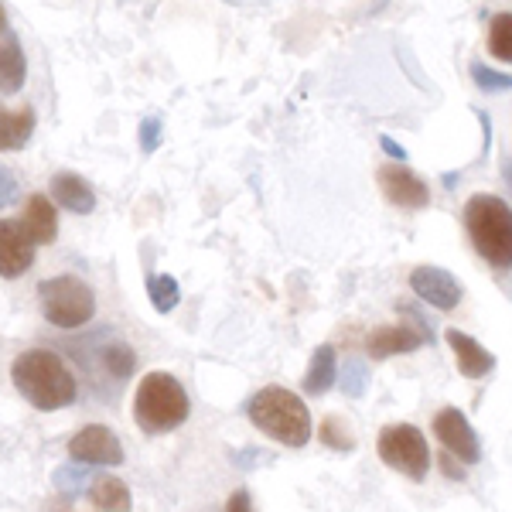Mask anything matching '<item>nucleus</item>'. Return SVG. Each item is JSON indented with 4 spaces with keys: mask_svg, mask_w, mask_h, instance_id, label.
<instances>
[{
    "mask_svg": "<svg viewBox=\"0 0 512 512\" xmlns=\"http://www.w3.org/2000/svg\"><path fill=\"white\" fill-rule=\"evenodd\" d=\"M321 441H325L328 448H335V451H352V448H355L352 431H349V427H345L338 417L321 420Z\"/></svg>",
    "mask_w": 512,
    "mask_h": 512,
    "instance_id": "obj_24",
    "label": "nucleus"
},
{
    "mask_svg": "<svg viewBox=\"0 0 512 512\" xmlns=\"http://www.w3.org/2000/svg\"><path fill=\"white\" fill-rule=\"evenodd\" d=\"M28 76V65H24L21 41L14 35H7V41L0 45V89L4 93H18Z\"/></svg>",
    "mask_w": 512,
    "mask_h": 512,
    "instance_id": "obj_19",
    "label": "nucleus"
},
{
    "mask_svg": "<svg viewBox=\"0 0 512 512\" xmlns=\"http://www.w3.org/2000/svg\"><path fill=\"white\" fill-rule=\"evenodd\" d=\"M502 178H506L509 185H512V158H509L506 164H502Z\"/></svg>",
    "mask_w": 512,
    "mask_h": 512,
    "instance_id": "obj_32",
    "label": "nucleus"
},
{
    "mask_svg": "<svg viewBox=\"0 0 512 512\" xmlns=\"http://www.w3.org/2000/svg\"><path fill=\"white\" fill-rule=\"evenodd\" d=\"M147 297H151V304L161 311V315H168V311H175V304L181 301L178 280L168 274H151L147 277Z\"/></svg>",
    "mask_w": 512,
    "mask_h": 512,
    "instance_id": "obj_21",
    "label": "nucleus"
},
{
    "mask_svg": "<svg viewBox=\"0 0 512 512\" xmlns=\"http://www.w3.org/2000/svg\"><path fill=\"white\" fill-rule=\"evenodd\" d=\"M379 147H383V151L386 154H390V158H396V161H407V151H403V147L400 144H396V140L393 137H379Z\"/></svg>",
    "mask_w": 512,
    "mask_h": 512,
    "instance_id": "obj_30",
    "label": "nucleus"
},
{
    "mask_svg": "<svg viewBox=\"0 0 512 512\" xmlns=\"http://www.w3.org/2000/svg\"><path fill=\"white\" fill-rule=\"evenodd\" d=\"M465 229L475 250L495 270H512V209L495 195H472L465 205Z\"/></svg>",
    "mask_w": 512,
    "mask_h": 512,
    "instance_id": "obj_4",
    "label": "nucleus"
},
{
    "mask_svg": "<svg viewBox=\"0 0 512 512\" xmlns=\"http://www.w3.org/2000/svg\"><path fill=\"white\" fill-rule=\"evenodd\" d=\"M192 414L185 386L171 373H147L134 393V420L144 434H168Z\"/></svg>",
    "mask_w": 512,
    "mask_h": 512,
    "instance_id": "obj_3",
    "label": "nucleus"
},
{
    "mask_svg": "<svg viewBox=\"0 0 512 512\" xmlns=\"http://www.w3.org/2000/svg\"><path fill=\"white\" fill-rule=\"evenodd\" d=\"M35 250H38V243L24 233L21 222L0 219V277L4 280L21 277L24 270L35 263Z\"/></svg>",
    "mask_w": 512,
    "mask_h": 512,
    "instance_id": "obj_10",
    "label": "nucleus"
},
{
    "mask_svg": "<svg viewBox=\"0 0 512 512\" xmlns=\"http://www.w3.org/2000/svg\"><path fill=\"white\" fill-rule=\"evenodd\" d=\"M434 437L441 441L444 451L454 454L458 461H465V465H475V461L482 458L478 434L472 431V424H468V417L461 414V410L444 407L441 414L434 417Z\"/></svg>",
    "mask_w": 512,
    "mask_h": 512,
    "instance_id": "obj_7",
    "label": "nucleus"
},
{
    "mask_svg": "<svg viewBox=\"0 0 512 512\" xmlns=\"http://www.w3.org/2000/svg\"><path fill=\"white\" fill-rule=\"evenodd\" d=\"M441 468H444V475H448V478H458V482L465 478V468L454 465V454H448V451H444V458H441Z\"/></svg>",
    "mask_w": 512,
    "mask_h": 512,
    "instance_id": "obj_31",
    "label": "nucleus"
},
{
    "mask_svg": "<svg viewBox=\"0 0 512 512\" xmlns=\"http://www.w3.org/2000/svg\"><path fill=\"white\" fill-rule=\"evenodd\" d=\"M89 502L103 512H130L134 509V499H130V489L120 482L117 475H106L99 472L93 482H89Z\"/></svg>",
    "mask_w": 512,
    "mask_h": 512,
    "instance_id": "obj_17",
    "label": "nucleus"
},
{
    "mask_svg": "<svg viewBox=\"0 0 512 512\" xmlns=\"http://www.w3.org/2000/svg\"><path fill=\"white\" fill-rule=\"evenodd\" d=\"M335 376H338L335 349H332V345H318L315 355H311L308 373H304V393H311V396L328 393L335 386Z\"/></svg>",
    "mask_w": 512,
    "mask_h": 512,
    "instance_id": "obj_18",
    "label": "nucleus"
},
{
    "mask_svg": "<svg viewBox=\"0 0 512 512\" xmlns=\"http://www.w3.org/2000/svg\"><path fill=\"white\" fill-rule=\"evenodd\" d=\"M424 342H427V335H420L417 328H410V325H383V328H376V332H369L366 352L373 355V359H390V355L414 352Z\"/></svg>",
    "mask_w": 512,
    "mask_h": 512,
    "instance_id": "obj_13",
    "label": "nucleus"
},
{
    "mask_svg": "<svg viewBox=\"0 0 512 512\" xmlns=\"http://www.w3.org/2000/svg\"><path fill=\"white\" fill-rule=\"evenodd\" d=\"M52 198L76 216H89L96 209V192L89 188L86 178L72 175V171H62V175L52 178Z\"/></svg>",
    "mask_w": 512,
    "mask_h": 512,
    "instance_id": "obj_14",
    "label": "nucleus"
},
{
    "mask_svg": "<svg viewBox=\"0 0 512 512\" xmlns=\"http://www.w3.org/2000/svg\"><path fill=\"white\" fill-rule=\"evenodd\" d=\"M99 362H103V369L117 379V383H123V379L134 376L137 352L130 349V345H123V342H110V345H103V352H99Z\"/></svg>",
    "mask_w": 512,
    "mask_h": 512,
    "instance_id": "obj_20",
    "label": "nucleus"
},
{
    "mask_svg": "<svg viewBox=\"0 0 512 512\" xmlns=\"http://www.w3.org/2000/svg\"><path fill=\"white\" fill-rule=\"evenodd\" d=\"M226 512H253V502H250V492L239 489L233 492V499L226 502Z\"/></svg>",
    "mask_w": 512,
    "mask_h": 512,
    "instance_id": "obj_29",
    "label": "nucleus"
},
{
    "mask_svg": "<svg viewBox=\"0 0 512 512\" xmlns=\"http://www.w3.org/2000/svg\"><path fill=\"white\" fill-rule=\"evenodd\" d=\"M256 431L274 437L284 448H304L311 441V414L304 407V400L284 386H267L246 403Z\"/></svg>",
    "mask_w": 512,
    "mask_h": 512,
    "instance_id": "obj_2",
    "label": "nucleus"
},
{
    "mask_svg": "<svg viewBox=\"0 0 512 512\" xmlns=\"http://www.w3.org/2000/svg\"><path fill=\"white\" fill-rule=\"evenodd\" d=\"M0 31H7V14H4V4H0Z\"/></svg>",
    "mask_w": 512,
    "mask_h": 512,
    "instance_id": "obj_33",
    "label": "nucleus"
},
{
    "mask_svg": "<svg viewBox=\"0 0 512 512\" xmlns=\"http://www.w3.org/2000/svg\"><path fill=\"white\" fill-rule=\"evenodd\" d=\"M410 287H414V294L420 301L434 304L437 311L458 308L461 294H465L458 280H454L444 267H417L414 274H410Z\"/></svg>",
    "mask_w": 512,
    "mask_h": 512,
    "instance_id": "obj_11",
    "label": "nucleus"
},
{
    "mask_svg": "<svg viewBox=\"0 0 512 512\" xmlns=\"http://www.w3.org/2000/svg\"><path fill=\"white\" fill-rule=\"evenodd\" d=\"M31 134H35V113H31V106H21V110L4 106L0 110V151L4 154L21 151L31 140Z\"/></svg>",
    "mask_w": 512,
    "mask_h": 512,
    "instance_id": "obj_16",
    "label": "nucleus"
},
{
    "mask_svg": "<svg viewBox=\"0 0 512 512\" xmlns=\"http://www.w3.org/2000/svg\"><path fill=\"white\" fill-rule=\"evenodd\" d=\"M86 482H89V465H82V461L62 468V472H55V489L65 492V495H79L82 489H86Z\"/></svg>",
    "mask_w": 512,
    "mask_h": 512,
    "instance_id": "obj_25",
    "label": "nucleus"
},
{
    "mask_svg": "<svg viewBox=\"0 0 512 512\" xmlns=\"http://www.w3.org/2000/svg\"><path fill=\"white\" fill-rule=\"evenodd\" d=\"M472 79L478 89H485V93H509L512 89V76L489 69L485 62H472Z\"/></svg>",
    "mask_w": 512,
    "mask_h": 512,
    "instance_id": "obj_23",
    "label": "nucleus"
},
{
    "mask_svg": "<svg viewBox=\"0 0 512 512\" xmlns=\"http://www.w3.org/2000/svg\"><path fill=\"white\" fill-rule=\"evenodd\" d=\"M489 52L499 62H512V14H495L489 24Z\"/></svg>",
    "mask_w": 512,
    "mask_h": 512,
    "instance_id": "obj_22",
    "label": "nucleus"
},
{
    "mask_svg": "<svg viewBox=\"0 0 512 512\" xmlns=\"http://www.w3.org/2000/svg\"><path fill=\"white\" fill-rule=\"evenodd\" d=\"M21 226L38 246H45V243H52V239L59 236V212H55V205L48 202L45 195H31L28 205H24Z\"/></svg>",
    "mask_w": 512,
    "mask_h": 512,
    "instance_id": "obj_15",
    "label": "nucleus"
},
{
    "mask_svg": "<svg viewBox=\"0 0 512 512\" xmlns=\"http://www.w3.org/2000/svg\"><path fill=\"white\" fill-rule=\"evenodd\" d=\"M379 458L393 472H403L414 482H424L427 472H431V448H427V437L414 424L383 427L379 431Z\"/></svg>",
    "mask_w": 512,
    "mask_h": 512,
    "instance_id": "obj_6",
    "label": "nucleus"
},
{
    "mask_svg": "<svg viewBox=\"0 0 512 512\" xmlns=\"http://www.w3.org/2000/svg\"><path fill=\"white\" fill-rule=\"evenodd\" d=\"M11 383L35 410H62L76 403L79 383L69 373L59 352L52 349H28L11 362Z\"/></svg>",
    "mask_w": 512,
    "mask_h": 512,
    "instance_id": "obj_1",
    "label": "nucleus"
},
{
    "mask_svg": "<svg viewBox=\"0 0 512 512\" xmlns=\"http://www.w3.org/2000/svg\"><path fill=\"white\" fill-rule=\"evenodd\" d=\"M444 338H448V345H451V352H454V362H458L461 376L482 379V376H489L492 369H495V355L485 349V345H478L472 335L458 332V328H448Z\"/></svg>",
    "mask_w": 512,
    "mask_h": 512,
    "instance_id": "obj_12",
    "label": "nucleus"
},
{
    "mask_svg": "<svg viewBox=\"0 0 512 512\" xmlns=\"http://www.w3.org/2000/svg\"><path fill=\"white\" fill-rule=\"evenodd\" d=\"M14 198H18V178L7 168H0V209H7Z\"/></svg>",
    "mask_w": 512,
    "mask_h": 512,
    "instance_id": "obj_28",
    "label": "nucleus"
},
{
    "mask_svg": "<svg viewBox=\"0 0 512 512\" xmlns=\"http://www.w3.org/2000/svg\"><path fill=\"white\" fill-rule=\"evenodd\" d=\"M69 458L82 465H123L120 437L103 424H89L69 441Z\"/></svg>",
    "mask_w": 512,
    "mask_h": 512,
    "instance_id": "obj_8",
    "label": "nucleus"
},
{
    "mask_svg": "<svg viewBox=\"0 0 512 512\" xmlns=\"http://www.w3.org/2000/svg\"><path fill=\"white\" fill-rule=\"evenodd\" d=\"M38 304L48 325L55 328H82L96 315V294L86 280L76 274L48 277L38 284Z\"/></svg>",
    "mask_w": 512,
    "mask_h": 512,
    "instance_id": "obj_5",
    "label": "nucleus"
},
{
    "mask_svg": "<svg viewBox=\"0 0 512 512\" xmlns=\"http://www.w3.org/2000/svg\"><path fill=\"white\" fill-rule=\"evenodd\" d=\"M366 383H369L366 366H362L359 359L345 362V369H342V390H345V396H362V393H366Z\"/></svg>",
    "mask_w": 512,
    "mask_h": 512,
    "instance_id": "obj_26",
    "label": "nucleus"
},
{
    "mask_svg": "<svg viewBox=\"0 0 512 512\" xmlns=\"http://www.w3.org/2000/svg\"><path fill=\"white\" fill-rule=\"evenodd\" d=\"M158 144H161V120L147 117L140 123V147H144V154H151L158 151Z\"/></svg>",
    "mask_w": 512,
    "mask_h": 512,
    "instance_id": "obj_27",
    "label": "nucleus"
},
{
    "mask_svg": "<svg viewBox=\"0 0 512 512\" xmlns=\"http://www.w3.org/2000/svg\"><path fill=\"white\" fill-rule=\"evenodd\" d=\"M379 185H383L386 198L400 209H427L431 205V188L424 185V178H417L403 164H383L379 168Z\"/></svg>",
    "mask_w": 512,
    "mask_h": 512,
    "instance_id": "obj_9",
    "label": "nucleus"
}]
</instances>
